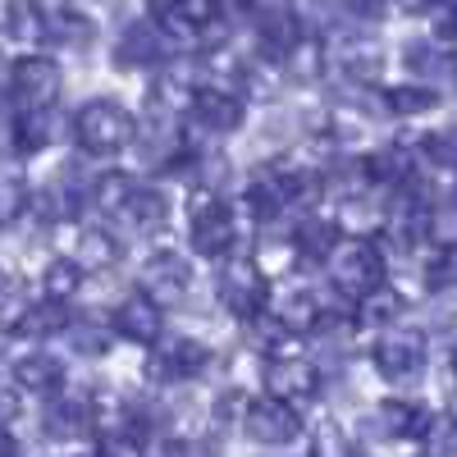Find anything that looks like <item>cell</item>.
<instances>
[{
    "label": "cell",
    "mask_w": 457,
    "mask_h": 457,
    "mask_svg": "<svg viewBox=\"0 0 457 457\" xmlns=\"http://www.w3.org/2000/svg\"><path fill=\"white\" fill-rule=\"evenodd\" d=\"M247 224L252 215L234 211L228 197H215V193H202L193 187V202H187V247L206 261H220L228 252H247Z\"/></svg>",
    "instance_id": "6da1fadb"
},
{
    "label": "cell",
    "mask_w": 457,
    "mask_h": 457,
    "mask_svg": "<svg viewBox=\"0 0 457 457\" xmlns=\"http://www.w3.org/2000/svg\"><path fill=\"white\" fill-rule=\"evenodd\" d=\"M69 133H73V142H79L87 156L110 161V156H120V151L133 146L137 120H133V110L120 105L114 96H92V101H83L79 110H73Z\"/></svg>",
    "instance_id": "7a4b0ae2"
},
{
    "label": "cell",
    "mask_w": 457,
    "mask_h": 457,
    "mask_svg": "<svg viewBox=\"0 0 457 457\" xmlns=\"http://www.w3.org/2000/svg\"><path fill=\"white\" fill-rule=\"evenodd\" d=\"M325 279L343 302H357L370 288L389 284V256L385 247H375V238H338L325 256Z\"/></svg>",
    "instance_id": "3957f363"
},
{
    "label": "cell",
    "mask_w": 457,
    "mask_h": 457,
    "mask_svg": "<svg viewBox=\"0 0 457 457\" xmlns=\"http://www.w3.org/2000/svg\"><path fill=\"white\" fill-rule=\"evenodd\" d=\"M215 297L228 316H256L270 302V279L261 275V265L252 261V252H228L215 261Z\"/></svg>",
    "instance_id": "277c9868"
},
{
    "label": "cell",
    "mask_w": 457,
    "mask_h": 457,
    "mask_svg": "<svg viewBox=\"0 0 457 457\" xmlns=\"http://www.w3.org/2000/svg\"><path fill=\"white\" fill-rule=\"evenodd\" d=\"M375 370L389 379V385H416V379L426 375V357H430V343H426V329L416 325H389L385 334H379L375 343Z\"/></svg>",
    "instance_id": "5b68a950"
},
{
    "label": "cell",
    "mask_w": 457,
    "mask_h": 457,
    "mask_svg": "<svg viewBox=\"0 0 457 457\" xmlns=\"http://www.w3.org/2000/svg\"><path fill=\"white\" fill-rule=\"evenodd\" d=\"M211 370V348L193 334H174V338H156L146 353V375L156 385H179V379H197Z\"/></svg>",
    "instance_id": "8992f818"
},
{
    "label": "cell",
    "mask_w": 457,
    "mask_h": 457,
    "mask_svg": "<svg viewBox=\"0 0 457 457\" xmlns=\"http://www.w3.org/2000/svg\"><path fill=\"white\" fill-rule=\"evenodd\" d=\"M137 293L151 297L156 307H179V302L193 293V265H187L183 252L174 247H161V252H151L142 261V270H137Z\"/></svg>",
    "instance_id": "52a82bcc"
},
{
    "label": "cell",
    "mask_w": 457,
    "mask_h": 457,
    "mask_svg": "<svg viewBox=\"0 0 457 457\" xmlns=\"http://www.w3.org/2000/svg\"><path fill=\"white\" fill-rule=\"evenodd\" d=\"M60 92H64V73L51 55L28 51L10 64V96L19 101V110H46L60 101Z\"/></svg>",
    "instance_id": "ba28073f"
},
{
    "label": "cell",
    "mask_w": 457,
    "mask_h": 457,
    "mask_svg": "<svg viewBox=\"0 0 457 457\" xmlns=\"http://www.w3.org/2000/svg\"><path fill=\"white\" fill-rule=\"evenodd\" d=\"M202 92V73L197 60H165L151 73V114L156 120H183L187 105Z\"/></svg>",
    "instance_id": "9c48e42d"
},
{
    "label": "cell",
    "mask_w": 457,
    "mask_h": 457,
    "mask_svg": "<svg viewBox=\"0 0 457 457\" xmlns=\"http://www.w3.org/2000/svg\"><path fill=\"white\" fill-rule=\"evenodd\" d=\"M261 385H265V398H279V403H293V407L312 403L320 394V366L312 357H297V353L265 357Z\"/></svg>",
    "instance_id": "30bf717a"
},
{
    "label": "cell",
    "mask_w": 457,
    "mask_h": 457,
    "mask_svg": "<svg viewBox=\"0 0 457 457\" xmlns=\"http://www.w3.org/2000/svg\"><path fill=\"white\" fill-rule=\"evenodd\" d=\"M243 430L261 448H284V444H293L302 435V416H297L293 403L252 398V403H243Z\"/></svg>",
    "instance_id": "8fae6325"
},
{
    "label": "cell",
    "mask_w": 457,
    "mask_h": 457,
    "mask_svg": "<svg viewBox=\"0 0 457 457\" xmlns=\"http://www.w3.org/2000/svg\"><path fill=\"white\" fill-rule=\"evenodd\" d=\"M42 19V42H55L64 51H87L96 42V23L73 5V0H32Z\"/></svg>",
    "instance_id": "7c38bea8"
},
{
    "label": "cell",
    "mask_w": 457,
    "mask_h": 457,
    "mask_svg": "<svg viewBox=\"0 0 457 457\" xmlns=\"http://www.w3.org/2000/svg\"><path fill=\"white\" fill-rule=\"evenodd\" d=\"M165 60H174V42L151 19H137L114 37V64L120 69H151L156 73Z\"/></svg>",
    "instance_id": "4fadbf2b"
},
{
    "label": "cell",
    "mask_w": 457,
    "mask_h": 457,
    "mask_svg": "<svg viewBox=\"0 0 457 457\" xmlns=\"http://www.w3.org/2000/svg\"><path fill=\"white\" fill-rule=\"evenodd\" d=\"M403 64H407V83H421V87H430L439 96L457 87V55L448 46H439V37L407 42L403 46Z\"/></svg>",
    "instance_id": "5bb4252c"
},
{
    "label": "cell",
    "mask_w": 457,
    "mask_h": 457,
    "mask_svg": "<svg viewBox=\"0 0 457 457\" xmlns=\"http://www.w3.org/2000/svg\"><path fill=\"white\" fill-rule=\"evenodd\" d=\"M265 312H270L293 338H307V334H320L325 329L320 288H284V293H270Z\"/></svg>",
    "instance_id": "9a60e30c"
},
{
    "label": "cell",
    "mask_w": 457,
    "mask_h": 457,
    "mask_svg": "<svg viewBox=\"0 0 457 457\" xmlns=\"http://www.w3.org/2000/svg\"><path fill=\"white\" fill-rule=\"evenodd\" d=\"M187 120H193L206 137H228L247 124V101L238 92H211L202 87L197 101L187 105Z\"/></svg>",
    "instance_id": "2e32d148"
},
{
    "label": "cell",
    "mask_w": 457,
    "mask_h": 457,
    "mask_svg": "<svg viewBox=\"0 0 457 457\" xmlns=\"http://www.w3.org/2000/svg\"><path fill=\"white\" fill-rule=\"evenodd\" d=\"M170 193L161 183H137L133 193H129V202H124V211L114 215L120 224H129L133 234H142V238H156V234H165L170 228Z\"/></svg>",
    "instance_id": "e0dca14e"
},
{
    "label": "cell",
    "mask_w": 457,
    "mask_h": 457,
    "mask_svg": "<svg viewBox=\"0 0 457 457\" xmlns=\"http://www.w3.org/2000/svg\"><path fill=\"white\" fill-rule=\"evenodd\" d=\"M105 325H110V334H120V338H129V343H142V348H151V343L165 334V312H161L151 297L129 293L120 307H114V316H110Z\"/></svg>",
    "instance_id": "ac0fdd59"
},
{
    "label": "cell",
    "mask_w": 457,
    "mask_h": 457,
    "mask_svg": "<svg viewBox=\"0 0 457 457\" xmlns=\"http://www.w3.org/2000/svg\"><path fill=\"white\" fill-rule=\"evenodd\" d=\"M69 129V120H60L55 105L46 110H19L10 120V146L19 156H37V151H46L51 142H60V133Z\"/></svg>",
    "instance_id": "d6986e66"
},
{
    "label": "cell",
    "mask_w": 457,
    "mask_h": 457,
    "mask_svg": "<svg viewBox=\"0 0 457 457\" xmlns=\"http://www.w3.org/2000/svg\"><path fill=\"white\" fill-rule=\"evenodd\" d=\"M288 243H293V256H297L302 265H325V256H329L334 243H338V228H334L329 211H312V215L293 220Z\"/></svg>",
    "instance_id": "ffe728a7"
},
{
    "label": "cell",
    "mask_w": 457,
    "mask_h": 457,
    "mask_svg": "<svg viewBox=\"0 0 457 457\" xmlns=\"http://www.w3.org/2000/svg\"><path fill=\"white\" fill-rule=\"evenodd\" d=\"M426 421H430V411L421 403H411V398H385V403L375 407V416H370V430L379 439H421Z\"/></svg>",
    "instance_id": "44dd1931"
},
{
    "label": "cell",
    "mask_w": 457,
    "mask_h": 457,
    "mask_svg": "<svg viewBox=\"0 0 457 457\" xmlns=\"http://www.w3.org/2000/svg\"><path fill=\"white\" fill-rule=\"evenodd\" d=\"M120 256H124L120 238H114L110 228H101V224L79 228V234H73V247H69V261L79 265L83 275H101V270H110V265H120Z\"/></svg>",
    "instance_id": "7402d4cb"
},
{
    "label": "cell",
    "mask_w": 457,
    "mask_h": 457,
    "mask_svg": "<svg viewBox=\"0 0 457 457\" xmlns=\"http://www.w3.org/2000/svg\"><path fill=\"white\" fill-rule=\"evenodd\" d=\"M279 69H284V83H302V87L320 83L325 73H329L325 42H320V37H307V32H302L297 42H293V46L279 55Z\"/></svg>",
    "instance_id": "603a6c76"
},
{
    "label": "cell",
    "mask_w": 457,
    "mask_h": 457,
    "mask_svg": "<svg viewBox=\"0 0 457 457\" xmlns=\"http://www.w3.org/2000/svg\"><path fill=\"white\" fill-rule=\"evenodd\" d=\"M14 385L23 389V394H42V398H51L60 385H64V366H60V357H51V353H28V357H19L14 361Z\"/></svg>",
    "instance_id": "cb8c5ba5"
},
{
    "label": "cell",
    "mask_w": 457,
    "mask_h": 457,
    "mask_svg": "<svg viewBox=\"0 0 457 457\" xmlns=\"http://www.w3.org/2000/svg\"><path fill=\"white\" fill-rule=\"evenodd\" d=\"M398 320H403V297L394 293V284H379L353 302V325H361V329H389Z\"/></svg>",
    "instance_id": "d4e9b609"
},
{
    "label": "cell",
    "mask_w": 457,
    "mask_h": 457,
    "mask_svg": "<svg viewBox=\"0 0 457 457\" xmlns=\"http://www.w3.org/2000/svg\"><path fill=\"white\" fill-rule=\"evenodd\" d=\"M133 187H137V179L124 174V170H101V174H92V183H87V211L114 220V215L124 211V202H129Z\"/></svg>",
    "instance_id": "484cf974"
},
{
    "label": "cell",
    "mask_w": 457,
    "mask_h": 457,
    "mask_svg": "<svg viewBox=\"0 0 457 457\" xmlns=\"http://www.w3.org/2000/svg\"><path fill=\"white\" fill-rule=\"evenodd\" d=\"M69 302H51V297H42V302H23V316H19V325H14V334H23V338H55V334H64V325H69Z\"/></svg>",
    "instance_id": "4316f807"
},
{
    "label": "cell",
    "mask_w": 457,
    "mask_h": 457,
    "mask_svg": "<svg viewBox=\"0 0 457 457\" xmlns=\"http://www.w3.org/2000/svg\"><path fill=\"white\" fill-rule=\"evenodd\" d=\"M92 430V403L87 398H55L46 407V435L51 439H79Z\"/></svg>",
    "instance_id": "83f0119b"
},
{
    "label": "cell",
    "mask_w": 457,
    "mask_h": 457,
    "mask_svg": "<svg viewBox=\"0 0 457 457\" xmlns=\"http://www.w3.org/2000/svg\"><path fill=\"white\" fill-rule=\"evenodd\" d=\"M28 215L42 220V224H64L69 215H79V202H73V193L55 179V183H42L37 193H28Z\"/></svg>",
    "instance_id": "f1b7e54d"
},
{
    "label": "cell",
    "mask_w": 457,
    "mask_h": 457,
    "mask_svg": "<svg viewBox=\"0 0 457 457\" xmlns=\"http://www.w3.org/2000/svg\"><path fill=\"white\" fill-rule=\"evenodd\" d=\"M64 338H69L73 357H101L110 348V325L96 320V316H69Z\"/></svg>",
    "instance_id": "f546056e"
},
{
    "label": "cell",
    "mask_w": 457,
    "mask_h": 457,
    "mask_svg": "<svg viewBox=\"0 0 457 457\" xmlns=\"http://www.w3.org/2000/svg\"><path fill=\"white\" fill-rule=\"evenodd\" d=\"M421 243L444 252V247H457V202H435L426 206L421 215Z\"/></svg>",
    "instance_id": "4dcf8cb0"
},
{
    "label": "cell",
    "mask_w": 457,
    "mask_h": 457,
    "mask_svg": "<svg viewBox=\"0 0 457 457\" xmlns=\"http://www.w3.org/2000/svg\"><path fill=\"white\" fill-rule=\"evenodd\" d=\"M83 279H87V275H83L69 256H55L46 270H42V297H51V302H69V297H79Z\"/></svg>",
    "instance_id": "1f68e13d"
},
{
    "label": "cell",
    "mask_w": 457,
    "mask_h": 457,
    "mask_svg": "<svg viewBox=\"0 0 457 457\" xmlns=\"http://www.w3.org/2000/svg\"><path fill=\"white\" fill-rule=\"evenodd\" d=\"M0 28H5L10 42H23V46H37V42H42V19H37L32 0H10L5 14H0Z\"/></svg>",
    "instance_id": "d6a6232c"
},
{
    "label": "cell",
    "mask_w": 457,
    "mask_h": 457,
    "mask_svg": "<svg viewBox=\"0 0 457 457\" xmlns=\"http://www.w3.org/2000/svg\"><path fill=\"white\" fill-rule=\"evenodd\" d=\"M385 101H389V114H403V120L439 110V92H430V87H421V83H398V87L385 92Z\"/></svg>",
    "instance_id": "836d02e7"
},
{
    "label": "cell",
    "mask_w": 457,
    "mask_h": 457,
    "mask_svg": "<svg viewBox=\"0 0 457 457\" xmlns=\"http://www.w3.org/2000/svg\"><path fill=\"white\" fill-rule=\"evenodd\" d=\"M416 156H421L426 165H439V170H457V120L426 133L421 142H416Z\"/></svg>",
    "instance_id": "e575fe53"
},
{
    "label": "cell",
    "mask_w": 457,
    "mask_h": 457,
    "mask_svg": "<svg viewBox=\"0 0 457 457\" xmlns=\"http://www.w3.org/2000/svg\"><path fill=\"white\" fill-rule=\"evenodd\" d=\"M421 439H426V453H430V457H457V416H453V411L430 416L426 430H421Z\"/></svg>",
    "instance_id": "d590c367"
},
{
    "label": "cell",
    "mask_w": 457,
    "mask_h": 457,
    "mask_svg": "<svg viewBox=\"0 0 457 457\" xmlns=\"http://www.w3.org/2000/svg\"><path fill=\"white\" fill-rule=\"evenodd\" d=\"M421 279H426V288H430V293H453V288H457V247L435 252Z\"/></svg>",
    "instance_id": "8d00e7d4"
},
{
    "label": "cell",
    "mask_w": 457,
    "mask_h": 457,
    "mask_svg": "<svg viewBox=\"0 0 457 457\" xmlns=\"http://www.w3.org/2000/svg\"><path fill=\"white\" fill-rule=\"evenodd\" d=\"M28 215V187L10 174H0V224H14Z\"/></svg>",
    "instance_id": "74e56055"
},
{
    "label": "cell",
    "mask_w": 457,
    "mask_h": 457,
    "mask_svg": "<svg viewBox=\"0 0 457 457\" xmlns=\"http://www.w3.org/2000/svg\"><path fill=\"white\" fill-rule=\"evenodd\" d=\"M96 457H146V444L133 430H105L96 439Z\"/></svg>",
    "instance_id": "f35d334b"
},
{
    "label": "cell",
    "mask_w": 457,
    "mask_h": 457,
    "mask_svg": "<svg viewBox=\"0 0 457 457\" xmlns=\"http://www.w3.org/2000/svg\"><path fill=\"white\" fill-rule=\"evenodd\" d=\"M312 457H353V448H348V439H343L338 426H320L316 444H312Z\"/></svg>",
    "instance_id": "ab89813d"
},
{
    "label": "cell",
    "mask_w": 457,
    "mask_h": 457,
    "mask_svg": "<svg viewBox=\"0 0 457 457\" xmlns=\"http://www.w3.org/2000/svg\"><path fill=\"white\" fill-rule=\"evenodd\" d=\"M14 416H19V398H14V394H5V389H0V430H5V426L14 421Z\"/></svg>",
    "instance_id": "60d3db41"
},
{
    "label": "cell",
    "mask_w": 457,
    "mask_h": 457,
    "mask_svg": "<svg viewBox=\"0 0 457 457\" xmlns=\"http://www.w3.org/2000/svg\"><path fill=\"white\" fill-rule=\"evenodd\" d=\"M0 457H19V444H14L10 430H0Z\"/></svg>",
    "instance_id": "b9f144b4"
},
{
    "label": "cell",
    "mask_w": 457,
    "mask_h": 457,
    "mask_svg": "<svg viewBox=\"0 0 457 457\" xmlns=\"http://www.w3.org/2000/svg\"><path fill=\"white\" fill-rule=\"evenodd\" d=\"M453 379H457V348H453Z\"/></svg>",
    "instance_id": "7bdbcfd3"
},
{
    "label": "cell",
    "mask_w": 457,
    "mask_h": 457,
    "mask_svg": "<svg viewBox=\"0 0 457 457\" xmlns=\"http://www.w3.org/2000/svg\"><path fill=\"white\" fill-rule=\"evenodd\" d=\"M453 202H457V197H453Z\"/></svg>",
    "instance_id": "ee69618b"
}]
</instances>
